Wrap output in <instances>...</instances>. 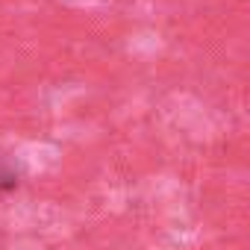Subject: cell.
<instances>
[{"label": "cell", "mask_w": 250, "mask_h": 250, "mask_svg": "<svg viewBox=\"0 0 250 250\" xmlns=\"http://www.w3.org/2000/svg\"><path fill=\"white\" fill-rule=\"evenodd\" d=\"M15 186H18V177L6 165H0V191H12Z\"/></svg>", "instance_id": "obj_1"}]
</instances>
